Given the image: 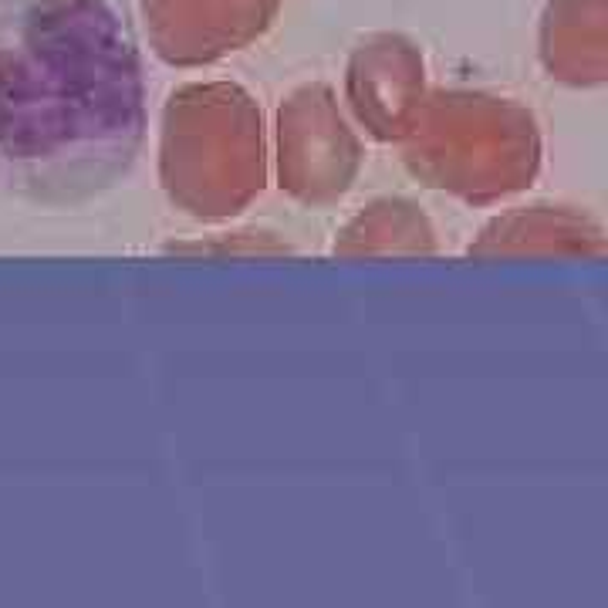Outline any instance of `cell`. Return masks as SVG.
<instances>
[{"label":"cell","instance_id":"cell-9","mask_svg":"<svg viewBox=\"0 0 608 608\" xmlns=\"http://www.w3.org/2000/svg\"><path fill=\"white\" fill-rule=\"evenodd\" d=\"M440 250L433 220L406 196H379L335 234L338 257H429Z\"/></svg>","mask_w":608,"mask_h":608},{"label":"cell","instance_id":"cell-7","mask_svg":"<svg viewBox=\"0 0 608 608\" xmlns=\"http://www.w3.org/2000/svg\"><path fill=\"white\" fill-rule=\"evenodd\" d=\"M470 257H602L605 230L592 213L575 207H514L484 223L467 247Z\"/></svg>","mask_w":608,"mask_h":608},{"label":"cell","instance_id":"cell-3","mask_svg":"<svg viewBox=\"0 0 608 608\" xmlns=\"http://www.w3.org/2000/svg\"><path fill=\"white\" fill-rule=\"evenodd\" d=\"M159 186L196 220H230L267 186V136L257 98L237 82H190L159 115Z\"/></svg>","mask_w":608,"mask_h":608},{"label":"cell","instance_id":"cell-4","mask_svg":"<svg viewBox=\"0 0 608 608\" xmlns=\"http://www.w3.org/2000/svg\"><path fill=\"white\" fill-rule=\"evenodd\" d=\"M365 166L359 129L325 82H304L284 98L274 122L277 186L304 207H332Z\"/></svg>","mask_w":608,"mask_h":608},{"label":"cell","instance_id":"cell-5","mask_svg":"<svg viewBox=\"0 0 608 608\" xmlns=\"http://www.w3.org/2000/svg\"><path fill=\"white\" fill-rule=\"evenodd\" d=\"M429 92L423 48L402 31H372L345 61V105L352 122L375 142L409 136Z\"/></svg>","mask_w":608,"mask_h":608},{"label":"cell","instance_id":"cell-8","mask_svg":"<svg viewBox=\"0 0 608 608\" xmlns=\"http://www.w3.org/2000/svg\"><path fill=\"white\" fill-rule=\"evenodd\" d=\"M538 61L558 85L602 88L608 82V0H544Z\"/></svg>","mask_w":608,"mask_h":608},{"label":"cell","instance_id":"cell-2","mask_svg":"<svg viewBox=\"0 0 608 608\" xmlns=\"http://www.w3.org/2000/svg\"><path fill=\"white\" fill-rule=\"evenodd\" d=\"M399 146L419 183L470 207L524 193L544 159L534 112L487 88H429Z\"/></svg>","mask_w":608,"mask_h":608},{"label":"cell","instance_id":"cell-6","mask_svg":"<svg viewBox=\"0 0 608 608\" xmlns=\"http://www.w3.org/2000/svg\"><path fill=\"white\" fill-rule=\"evenodd\" d=\"M284 0H142L149 48L169 68H207L261 41Z\"/></svg>","mask_w":608,"mask_h":608},{"label":"cell","instance_id":"cell-1","mask_svg":"<svg viewBox=\"0 0 608 608\" xmlns=\"http://www.w3.org/2000/svg\"><path fill=\"white\" fill-rule=\"evenodd\" d=\"M146 142V75L112 0H14L0 14V152L38 193L109 190Z\"/></svg>","mask_w":608,"mask_h":608}]
</instances>
